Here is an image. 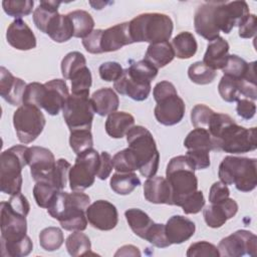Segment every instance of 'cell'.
Segmentation results:
<instances>
[{"instance_id": "cell-25", "label": "cell", "mask_w": 257, "mask_h": 257, "mask_svg": "<svg viewBox=\"0 0 257 257\" xmlns=\"http://www.w3.org/2000/svg\"><path fill=\"white\" fill-rule=\"evenodd\" d=\"M144 196L153 204L173 205L171 187L167 179L161 176L148 178L144 184Z\"/></svg>"}, {"instance_id": "cell-29", "label": "cell", "mask_w": 257, "mask_h": 257, "mask_svg": "<svg viewBox=\"0 0 257 257\" xmlns=\"http://www.w3.org/2000/svg\"><path fill=\"white\" fill-rule=\"evenodd\" d=\"M45 34L58 43L69 40L73 36V25L69 16L57 13L50 20Z\"/></svg>"}, {"instance_id": "cell-56", "label": "cell", "mask_w": 257, "mask_h": 257, "mask_svg": "<svg viewBox=\"0 0 257 257\" xmlns=\"http://www.w3.org/2000/svg\"><path fill=\"white\" fill-rule=\"evenodd\" d=\"M99 76L104 81H116L123 72L121 65L115 61H107L100 64L98 68Z\"/></svg>"}, {"instance_id": "cell-37", "label": "cell", "mask_w": 257, "mask_h": 257, "mask_svg": "<svg viewBox=\"0 0 257 257\" xmlns=\"http://www.w3.org/2000/svg\"><path fill=\"white\" fill-rule=\"evenodd\" d=\"M65 246L69 255L73 257L86 255L91 249L89 238L81 231H74L70 234L65 241Z\"/></svg>"}, {"instance_id": "cell-19", "label": "cell", "mask_w": 257, "mask_h": 257, "mask_svg": "<svg viewBox=\"0 0 257 257\" xmlns=\"http://www.w3.org/2000/svg\"><path fill=\"white\" fill-rule=\"evenodd\" d=\"M26 88L25 82L12 75L5 67H0V95L9 104L20 106L23 104V95Z\"/></svg>"}, {"instance_id": "cell-57", "label": "cell", "mask_w": 257, "mask_h": 257, "mask_svg": "<svg viewBox=\"0 0 257 257\" xmlns=\"http://www.w3.org/2000/svg\"><path fill=\"white\" fill-rule=\"evenodd\" d=\"M186 157L192 163L195 170H204L210 167V155L206 150H188Z\"/></svg>"}, {"instance_id": "cell-4", "label": "cell", "mask_w": 257, "mask_h": 257, "mask_svg": "<svg viewBox=\"0 0 257 257\" xmlns=\"http://www.w3.org/2000/svg\"><path fill=\"white\" fill-rule=\"evenodd\" d=\"M133 42L158 43L168 41L173 33L172 19L163 13H144L130 22Z\"/></svg>"}, {"instance_id": "cell-14", "label": "cell", "mask_w": 257, "mask_h": 257, "mask_svg": "<svg viewBox=\"0 0 257 257\" xmlns=\"http://www.w3.org/2000/svg\"><path fill=\"white\" fill-rule=\"evenodd\" d=\"M0 221L1 241L15 242L27 235L26 217L14 212L6 201L0 204Z\"/></svg>"}, {"instance_id": "cell-23", "label": "cell", "mask_w": 257, "mask_h": 257, "mask_svg": "<svg viewBox=\"0 0 257 257\" xmlns=\"http://www.w3.org/2000/svg\"><path fill=\"white\" fill-rule=\"evenodd\" d=\"M134 43L130 32V23L123 22L111 26L102 31L100 47L103 52L116 51L123 47Z\"/></svg>"}, {"instance_id": "cell-6", "label": "cell", "mask_w": 257, "mask_h": 257, "mask_svg": "<svg viewBox=\"0 0 257 257\" xmlns=\"http://www.w3.org/2000/svg\"><path fill=\"white\" fill-rule=\"evenodd\" d=\"M28 147L17 145L1 153L0 190L8 195L21 193L22 169L27 166Z\"/></svg>"}, {"instance_id": "cell-39", "label": "cell", "mask_w": 257, "mask_h": 257, "mask_svg": "<svg viewBox=\"0 0 257 257\" xmlns=\"http://www.w3.org/2000/svg\"><path fill=\"white\" fill-rule=\"evenodd\" d=\"M63 242V233L58 227H47L39 233V244L45 251L58 250Z\"/></svg>"}, {"instance_id": "cell-53", "label": "cell", "mask_w": 257, "mask_h": 257, "mask_svg": "<svg viewBox=\"0 0 257 257\" xmlns=\"http://www.w3.org/2000/svg\"><path fill=\"white\" fill-rule=\"evenodd\" d=\"M188 257H219L220 253L218 247L207 241H199L189 246L186 253Z\"/></svg>"}, {"instance_id": "cell-15", "label": "cell", "mask_w": 257, "mask_h": 257, "mask_svg": "<svg viewBox=\"0 0 257 257\" xmlns=\"http://www.w3.org/2000/svg\"><path fill=\"white\" fill-rule=\"evenodd\" d=\"M85 213L89 224L97 230H112L118 222V213L115 206L106 200L93 202L87 207Z\"/></svg>"}, {"instance_id": "cell-18", "label": "cell", "mask_w": 257, "mask_h": 257, "mask_svg": "<svg viewBox=\"0 0 257 257\" xmlns=\"http://www.w3.org/2000/svg\"><path fill=\"white\" fill-rule=\"evenodd\" d=\"M216 1H209L201 4L195 11L194 27L196 32L208 41L219 37L220 31L215 25L213 11Z\"/></svg>"}, {"instance_id": "cell-34", "label": "cell", "mask_w": 257, "mask_h": 257, "mask_svg": "<svg viewBox=\"0 0 257 257\" xmlns=\"http://www.w3.org/2000/svg\"><path fill=\"white\" fill-rule=\"evenodd\" d=\"M111 190L118 195H128L138 186L141 185V181L137 174L130 173H114L109 182Z\"/></svg>"}, {"instance_id": "cell-36", "label": "cell", "mask_w": 257, "mask_h": 257, "mask_svg": "<svg viewBox=\"0 0 257 257\" xmlns=\"http://www.w3.org/2000/svg\"><path fill=\"white\" fill-rule=\"evenodd\" d=\"M184 146L188 150H215L213 139L207 128L195 127L188 134L184 141Z\"/></svg>"}, {"instance_id": "cell-42", "label": "cell", "mask_w": 257, "mask_h": 257, "mask_svg": "<svg viewBox=\"0 0 257 257\" xmlns=\"http://www.w3.org/2000/svg\"><path fill=\"white\" fill-rule=\"evenodd\" d=\"M188 76L194 83L203 85L213 82L217 76V72L202 61H197L189 66Z\"/></svg>"}, {"instance_id": "cell-44", "label": "cell", "mask_w": 257, "mask_h": 257, "mask_svg": "<svg viewBox=\"0 0 257 257\" xmlns=\"http://www.w3.org/2000/svg\"><path fill=\"white\" fill-rule=\"evenodd\" d=\"M58 190L49 182H36L33 188V197L40 208L47 209Z\"/></svg>"}, {"instance_id": "cell-46", "label": "cell", "mask_w": 257, "mask_h": 257, "mask_svg": "<svg viewBox=\"0 0 257 257\" xmlns=\"http://www.w3.org/2000/svg\"><path fill=\"white\" fill-rule=\"evenodd\" d=\"M69 145L76 155L86 150L92 149L93 139L90 130L71 131L69 137Z\"/></svg>"}, {"instance_id": "cell-30", "label": "cell", "mask_w": 257, "mask_h": 257, "mask_svg": "<svg viewBox=\"0 0 257 257\" xmlns=\"http://www.w3.org/2000/svg\"><path fill=\"white\" fill-rule=\"evenodd\" d=\"M175 57V52L169 41L152 43L148 46L145 58L157 69L169 64Z\"/></svg>"}, {"instance_id": "cell-11", "label": "cell", "mask_w": 257, "mask_h": 257, "mask_svg": "<svg viewBox=\"0 0 257 257\" xmlns=\"http://www.w3.org/2000/svg\"><path fill=\"white\" fill-rule=\"evenodd\" d=\"M248 14H250L249 6L245 1H216L213 11L216 27L226 34L238 26Z\"/></svg>"}, {"instance_id": "cell-20", "label": "cell", "mask_w": 257, "mask_h": 257, "mask_svg": "<svg viewBox=\"0 0 257 257\" xmlns=\"http://www.w3.org/2000/svg\"><path fill=\"white\" fill-rule=\"evenodd\" d=\"M238 212V204L233 199H226L217 204H211L203 210L206 224L211 228L222 227L227 220L233 218Z\"/></svg>"}, {"instance_id": "cell-51", "label": "cell", "mask_w": 257, "mask_h": 257, "mask_svg": "<svg viewBox=\"0 0 257 257\" xmlns=\"http://www.w3.org/2000/svg\"><path fill=\"white\" fill-rule=\"evenodd\" d=\"M70 169H71V165L65 159H59L56 161L51 184L58 191H62L66 187Z\"/></svg>"}, {"instance_id": "cell-62", "label": "cell", "mask_w": 257, "mask_h": 257, "mask_svg": "<svg viewBox=\"0 0 257 257\" xmlns=\"http://www.w3.org/2000/svg\"><path fill=\"white\" fill-rule=\"evenodd\" d=\"M113 169L112 158L107 152H101L99 154V165L96 177L100 180H105L109 177Z\"/></svg>"}, {"instance_id": "cell-12", "label": "cell", "mask_w": 257, "mask_h": 257, "mask_svg": "<svg viewBox=\"0 0 257 257\" xmlns=\"http://www.w3.org/2000/svg\"><path fill=\"white\" fill-rule=\"evenodd\" d=\"M220 256L241 257L255 256L257 250V237L250 231L238 230L223 238L218 245Z\"/></svg>"}, {"instance_id": "cell-38", "label": "cell", "mask_w": 257, "mask_h": 257, "mask_svg": "<svg viewBox=\"0 0 257 257\" xmlns=\"http://www.w3.org/2000/svg\"><path fill=\"white\" fill-rule=\"evenodd\" d=\"M240 94L247 97L248 99L255 100L257 98V86H256V62L252 61L249 63L248 69L245 75L237 79Z\"/></svg>"}, {"instance_id": "cell-48", "label": "cell", "mask_w": 257, "mask_h": 257, "mask_svg": "<svg viewBox=\"0 0 257 257\" xmlns=\"http://www.w3.org/2000/svg\"><path fill=\"white\" fill-rule=\"evenodd\" d=\"M71 93L72 94H89V88L92 83L91 72L87 66L78 70L71 78Z\"/></svg>"}, {"instance_id": "cell-49", "label": "cell", "mask_w": 257, "mask_h": 257, "mask_svg": "<svg viewBox=\"0 0 257 257\" xmlns=\"http://www.w3.org/2000/svg\"><path fill=\"white\" fill-rule=\"evenodd\" d=\"M249 63L246 62L243 58L235 54H230L227 57L226 63L222 68V71L226 76L234 79H240L245 75Z\"/></svg>"}, {"instance_id": "cell-59", "label": "cell", "mask_w": 257, "mask_h": 257, "mask_svg": "<svg viewBox=\"0 0 257 257\" xmlns=\"http://www.w3.org/2000/svg\"><path fill=\"white\" fill-rule=\"evenodd\" d=\"M257 19L254 14H248L238 25L239 36L241 38H251L257 32Z\"/></svg>"}, {"instance_id": "cell-5", "label": "cell", "mask_w": 257, "mask_h": 257, "mask_svg": "<svg viewBox=\"0 0 257 257\" xmlns=\"http://www.w3.org/2000/svg\"><path fill=\"white\" fill-rule=\"evenodd\" d=\"M167 181L172 190V202L181 206L182 202L198 189L195 168L186 156H177L170 160L166 170Z\"/></svg>"}, {"instance_id": "cell-1", "label": "cell", "mask_w": 257, "mask_h": 257, "mask_svg": "<svg viewBox=\"0 0 257 257\" xmlns=\"http://www.w3.org/2000/svg\"><path fill=\"white\" fill-rule=\"evenodd\" d=\"M90 198L81 191L67 193L58 191L47 208L48 214L59 221L67 231H83L87 227L86 209Z\"/></svg>"}, {"instance_id": "cell-28", "label": "cell", "mask_w": 257, "mask_h": 257, "mask_svg": "<svg viewBox=\"0 0 257 257\" xmlns=\"http://www.w3.org/2000/svg\"><path fill=\"white\" fill-rule=\"evenodd\" d=\"M135 125V117L125 111H114L105 120V132L113 139H121Z\"/></svg>"}, {"instance_id": "cell-21", "label": "cell", "mask_w": 257, "mask_h": 257, "mask_svg": "<svg viewBox=\"0 0 257 257\" xmlns=\"http://www.w3.org/2000/svg\"><path fill=\"white\" fill-rule=\"evenodd\" d=\"M7 42L18 50H30L36 47V37L31 28L22 19H15L6 31Z\"/></svg>"}, {"instance_id": "cell-22", "label": "cell", "mask_w": 257, "mask_h": 257, "mask_svg": "<svg viewBox=\"0 0 257 257\" xmlns=\"http://www.w3.org/2000/svg\"><path fill=\"white\" fill-rule=\"evenodd\" d=\"M113 88L122 95H127L134 100L143 101L151 92V83L145 82L132 76L127 69H123L122 75L113 83Z\"/></svg>"}, {"instance_id": "cell-47", "label": "cell", "mask_w": 257, "mask_h": 257, "mask_svg": "<svg viewBox=\"0 0 257 257\" xmlns=\"http://www.w3.org/2000/svg\"><path fill=\"white\" fill-rule=\"evenodd\" d=\"M126 69L128 73L137 79L150 83L158 74V69L146 59L133 62Z\"/></svg>"}, {"instance_id": "cell-16", "label": "cell", "mask_w": 257, "mask_h": 257, "mask_svg": "<svg viewBox=\"0 0 257 257\" xmlns=\"http://www.w3.org/2000/svg\"><path fill=\"white\" fill-rule=\"evenodd\" d=\"M69 97L68 87L63 79H52L44 83V89L40 99V108L50 115H57Z\"/></svg>"}, {"instance_id": "cell-9", "label": "cell", "mask_w": 257, "mask_h": 257, "mask_svg": "<svg viewBox=\"0 0 257 257\" xmlns=\"http://www.w3.org/2000/svg\"><path fill=\"white\" fill-rule=\"evenodd\" d=\"M99 165V154L89 149L77 155L69 172V187L72 191H84L94 183Z\"/></svg>"}, {"instance_id": "cell-58", "label": "cell", "mask_w": 257, "mask_h": 257, "mask_svg": "<svg viewBox=\"0 0 257 257\" xmlns=\"http://www.w3.org/2000/svg\"><path fill=\"white\" fill-rule=\"evenodd\" d=\"M102 29H95L89 35L82 39V45L85 50L92 54L102 53L100 47V40L102 35Z\"/></svg>"}, {"instance_id": "cell-7", "label": "cell", "mask_w": 257, "mask_h": 257, "mask_svg": "<svg viewBox=\"0 0 257 257\" xmlns=\"http://www.w3.org/2000/svg\"><path fill=\"white\" fill-rule=\"evenodd\" d=\"M215 150L229 154H243L256 150V127L246 128L235 120L225 125L219 134L212 138Z\"/></svg>"}, {"instance_id": "cell-50", "label": "cell", "mask_w": 257, "mask_h": 257, "mask_svg": "<svg viewBox=\"0 0 257 257\" xmlns=\"http://www.w3.org/2000/svg\"><path fill=\"white\" fill-rule=\"evenodd\" d=\"M218 91L223 100L227 102H234L240 99V91L237 79L223 75L219 84Z\"/></svg>"}, {"instance_id": "cell-64", "label": "cell", "mask_w": 257, "mask_h": 257, "mask_svg": "<svg viewBox=\"0 0 257 257\" xmlns=\"http://www.w3.org/2000/svg\"><path fill=\"white\" fill-rule=\"evenodd\" d=\"M114 256H141V252L139 248L134 245H124L118 248Z\"/></svg>"}, {"instance_id": "cell-43", "label": "cell", "mask_w": 257, "mask_h": 257, "mask_svg": "<svg viewBox=\"0 0 257 257\" xmlns=\"http://www.w3.org/2000/svg\"><path fill=\"white\" fill-rule=\"evenodd\" d=\"M113 169L118 173H130L139 170L138 160L130 148L117 152L112 157Z\"/></svg>"}, {"instance_id": "cell-63", "label": "cell", "mask_w": 257, "mask_h": 257, "mask_svg": "<svg viewBox=\"0 0 257 257\" xmlns=\"http://www.w3.org/2000/svg\"><path fill=\"white\" fill-rule=\"evenodd\" d=\"M236 111L239 116L244 119H250L255 115L256 105L255 102L248 98H241L237 100Z\"/></svg>"}, {"instance_id": "cell-41", "label": "cell", "mask_w": 257, "mask_h": 257, "mask_svg": "<svg viewBox=\"0 0 257 257\" xmlns=\"http://www.w3.org/2000/svg\"><path fill=\"white\" fill-rule=\"evenodd\" d=\"M86 66L84 55L78 51L67 53L61 61V73L64 79H70L78 70Z\"/></svg>"}, {"instance_id": "cell-2", "label": "cell", "mask_w": 257, "mask_h": 257, "mask_svg": "<svg viewBox=\"0 0 257 257\" xmlns=\"http://www.w3.org/2000/svg\"><path fill=\"white\" fill-rule=\"evenodd\" d=\"M125 136L128 148L138 160V171L143 177H154L159 169L160 154L151 132L145 126L134 125Z\"/></svg>"}, {"instance_id": "cell-45", "label": "cell", "mask_w": 257, "mask_h": 257, "mask_svg": "<svg viewBox=\"0 0 257 257\" xmlns=\"http://www.w3.org/2000/svg\"><path fill=\"white\" fill-rule=\"evenodd\" d=\"M34 1L32 0H4L2 7L4 12L11 17L20 19L32 12Z\"/></svg>"}, {"instance_id": "cell-24", "label": "cell", "mask_w": 257, "mask_h": 257, "mask_svg": "<svg viewBox=\"0 0 257 257\" xmlns=\"http://www.w3.org/2000/svg\"><path fill=\"white\" fill-rule=\"evenodd\" d=\"M165 230L171 244H182L195 234L196 225L184 216L174 215L167 221Z\"/></svg>"}, {"instance_id": "cell-17", "label": "cell", "mask_w": 257, "mask_h": 257, "mask_svg": "<svg viewBox=\"0 0 257 257\" xmlns=\"http://www.w3.org/2000/svg\"><path fill=\"white\" fill-rule=\"evenodd\" d=\"M154 112L161 124L174 125L179 123L185 115V102L177 93H172L158 99Z\"/></svg>"}, {"instance_id": "cell-40", "label": "cell", "mask_w": 257, "mask_h": 257, "mask_svg": "<svg viewBox=\"0 0 257 257\" xmlns=\"http://www.w3.org/2000/svg\"><path fill=\"white\" fill-rule=\"evenodd\" d=\"M32 249L33 243L27 235L23 239L15 242L1 241V254L4 257H24L30 254Z\"/></svg>"}, {"instance_id": "cell-31", "label": "cell", "mask_w": 257, "mask_h": 257, "mask_svg": "<svg viewBox=\"0 0 257 257\" xmlns=\"http://www.w3.org/2000/svg\"><path fill=\"white\" fill-rule=\"evenodd\" d=\"M171 45L175 52V56L180 59L191 58L196 54L198 48L195 36L188 31H183L177 34Z\"/></svg>"}, {"instance_id": "cell-13", "label": "cell", "mask_w": 257, "mask_h": 257, "mask_svg": "<svg viewBox=\"0 0 257 257\" xmlns=\"http://www.w3.org/2000/svg\"><path fill=\"white\" fill-rule=\"evenodd\" d=\"M27 164L30 167V174L35 182L51 183L56 161L50 150L33 146L27 151Z\"/></svg>"}, {"instance_id": "cell-55", "label": "cell", "mask_w": 257, "mask_h": 257, "mask_svg": "<svg viewBox=\"0 0 257 257\" xmlns=\"http://www.w3.org/2000/svg\"><path fill=\"white\" fill-rule=\"evenodd\" d=\"M205 206V198L202 191H196L188 196L181 204L185 214H197Z\"/></svg>"}, {"instance_id": "cell-54", "label": "cell", "mask_w": 257, "mask_h": 257, "mask_svg": "<svg viewBox=\"0 0 257 257\" xmlns=\"http://www.w3.org/2000/svg\"><path fill=\"white\" fill-rule=\"evenodd\" d=\"M215 111L205 104H196L191 111V120L194 127L207 128Z\"/></svg>"}, {"instance_id": "cell-61", "label": "cell", "mask_w": 257, "mask_h": 257, "mask_svg": "<svg viewBox=\"0 0 257 257\" xmlns=\"http://www.w3.org/2000/svg\"><path fill=\"white\" fill-rule=\"evenodd\" d=\"M230 196V190L226 184L222 182L214 183L209 191V201L211 204L220 203Z\"/></svg>"}, {"instance_id": "cell-3", "label": "cell", "mask_w": 257, "mask_h": 257, "mask_svg": "<svg viewBox=\"0 0 257 257\" xmlns=\"http://www.w3.org/2000/svg\"><path fill=\"white\" fill-rule=\"evenodd\" d=\"M218 176L222 183L235 185L240 192H251L257 185V160L227 156L219 166Z\"/></svg>"}, {"instance_id": "cell-27", "label": "cell", "mask_w": 257, "mask_h": 257, "mask_svg": "<svg viewBox=\"0 0 257 257\" xmlns=\"http://www.w3.org/2000/svg\"><path fill=\"white\" fill-rule=\"evenodd\" d=\"M228 52L229 43L223 37L219 36L209 42L202 62L214 70L222 69L229 55Z\"/></svg>"}, {"instance_id": "cell-33", "label": "cell", "mask_w": 257, "mask_h": 257, "mask_svg": "<svg viewBox=\"0 0 257 257\" xmlns=\"http://www.w3.org/2000/svg\"><path fill=\"white\" fill-rule=\"evenodd\" d=\"M60 1H40L38 7L33 11V22L38 30L46 33L50 20L58 13Z\"/></svg>"}, {"instance_id": "cell-26", "label": "cell", "mask_w": 257, "mask_h": 257, "mask_svg": "<svg viewBox=\"0 0 257 257\" xmlns=\"http://www.w3.org/2000/svg\"><path fill=\"white\" fill-rule=\"evenodd\" d=\"M90 101L94 112L100 116L116 111L119 104L117 94L110 87H102L94 91L90 97Z\"/></svg>"}, {"instance_id": "cell-35", "label": "cell", "mask_w": 257, "mask_h": 257, "mask_svg": "<svg viewBox=\"0 0 257 257\" xmlns=\"http://www.w3.org/2000/svg\"><path fill=\"white\" fill-rule=\"evenodd\" d=\"M73 25V36L85 38L93 31L94 20L92 16L84 10H74L67 14Z\"/></svg>"}, {"instance_id": "cell-60", "label": "cell", "mask_w": 257, "mask_h": 257, "mask_svg": "<svg viewBox=\"0 0 257 257\" xmlns=\"http://www.w3.org/2000/svg\"><path fill=\"white\" fill-rule=\"evenodd\" d=\"M8 206L16 213L22 215V216H27L29 211H30V205L29 202L27 201L26 197H24V195H22L21 193L15 194V195H11L10 199L8 201H6Z\"/></svg>"}, {"instance_id": "cell-52", "label": "cell", "mask_w": 257, "mask_h": 257, "mask_svg": "<svg viewBox=\"0 0 257 257\" xmlns=\"http://www.w3.org/2000/svg\"><path fill=\"white\" fill-rule=\"evenodd\" d=\"M145 240L159 248H167L172 245L167 238L164 224L154 223L149 229Z\"/></svg>"}, {"instance_id": "cell-8", "label": "cell", "mask_w": 257, "mask_h": 257, "mask_svg": "<svg viewBox=\"0 0 257 257\" xmlns=\"http://www.w3.org/2000/svg\"><path fill=\"white\" fill-rule=\"evenodd\" d=\"M45 123V116L37 106L22 104L14 111L13 125L22 144L34 142L42 133Z\"/></svg>"}, {"instance_id": "cell-32", "label": "cell", "mask_w": 257, "mask_h": 257, "mask_svg": "<svg viewBox=\"0 0 257 257\" xmlns=\"http://www.w3.org/2000/svg\"><path fill=\"white\" fill-rule=\"evenodd\" d=\"M124 216L132 231L137 236L145 240V237L149 229L155 222L150 218V216L146 212L137 208L126 210L124 212Z\"/></svg>"}, {"instance_id": "cell-10", "label": "cell", "mask_w": 257, "mask_h": 257, "mask_svg": "<svg viewBox=\"0 0 257 257\" xmlns=\"http://www.w3.org/2000/svg\"><path fill=\"white\" fill-rule=\"evenodd\" d=\"M62 113L70 132L91 128L94 110L88 95L71 93L63 106Z\"/></svg>"}]
</instances>
